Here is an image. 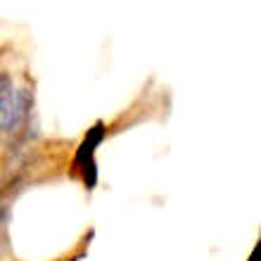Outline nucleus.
Masks as SVG:
<instances>
[{
	"label": "nucleus",
	"instance_id": "nucleus-1",
	"mask_svg": "<svg viewBox=\"0 0 261 261\" xmlns=\"http://www.w3.org/2000/svg\"><path fill=\"white\" fill-rule=\"evenodd\" d=\"M21 128L19 105H17V88L12 76L0 71V133H14Z\"/></svg>",
	"mask_w": 261,
	"mask_h": 261
},
{
	"label": "nucleus",
	"instance_id": "nucleus-2",
	"mask_svg": "<svg viewBox=\"0 0 261 261\" xmlns=\"http://www.w3.org/2000/svg\"><path fill=\"white\" fill-rule=\"evenodd\" d=\"M259 252H261V245L256 242V245H254V252L249 254V261H259Z\"/></svg>",
	"mask_w": 261,
	"mask_h": 261
}]
</instances>
